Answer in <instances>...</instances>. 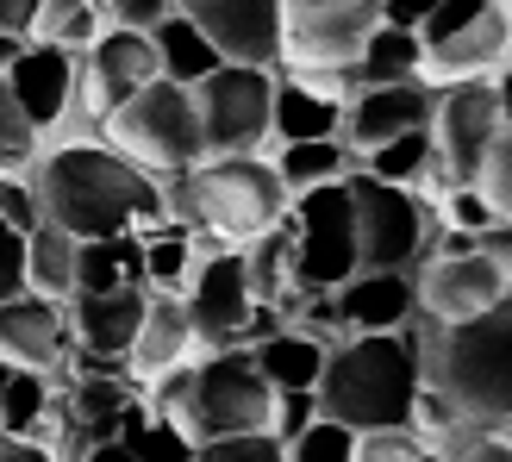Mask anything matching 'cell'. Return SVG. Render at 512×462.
Masks as SVG:
<instances>
[{"label":"cell","mask_w":512,"mask_h":462,"mask_svg":"<svg viewBox=\"0 0 512 462\" xmlns=\"http://www.w3.org/2000/svg\"><path fill=\"white\" fill-rule=\"evenodd\" d=\"M163 19H175V0H113V13L107 25H119V32H157Z\"/></svg>","instance_id":"cell-41"},{"label":"cell","mask_w":512,"mask_h":462,"mask_svg":"<svg viewBox=\"0 0 512 462\" xmlns=\"http://www.w3.org/2000/svg\"><path fill=\"white\" fill-rule=\"evenodd\" d=\"M475 13H488V0H438V7H431L425 19H419V50H431V44H444L450 32H463V25L475 19Z\"/></svg>","instance_id":"cell-39"},{"label":"cell","mask_w":512,"mask_h":462,"mask_svg":"<svg viewBox=\"0 0 512 462\" xmlns=\"http://www.w3.org/2000/svg\"><path fill=\"white\" fill-rule=\"evenodd\" d=\"M506 132L494 75L481 82H456V88H431V150L450 175V188H475L481 169H488V150Z\"/></svg>","instance_id":"cell-8"},{"label":"cell","mask_w":512,"mask_h":462,"mask_svg":"<svg viewBox=\"0 0 512 462\" xmlns=\"http://www.w3.org/2000/svg\"><path fill=\"white\" fill-rule=\"evenodd\" d=\"M200 38L219 50L232 69H269L281 57V0H175Z\"/></svg>","instance_id":"cell-12"},{"label":"cell","mask_w":512,"mask_h":462,"mask_svg":"<svg viewBox=\"0 0 512 462\" xmlns=\"http://www.w3.org/2000/svg\"><path fill=\"white\" fill-rule=\"evenodd\" d=\"M7 375H13V369H7V363H0V381H7Z\"/></svg>","instance_id":"cell-51"},{"label":"cell","mask_w":512,"mask_h":462,"mask_svg":"<svg viewBox=\"0 0 512 462\" xmlns=\"http://www.w3.org/2000/svg\"><path fill=\"white\" fill-rule=\"evenodd\" d=\"M194 462H288L269 431H238V438H213V444H194Z\"/></svg>","instance_id":"cell-36"},{"label":"cell","mask_w":512,"mask_h":462,"mask_svg":"<svg viewBox=\"0 0 512 462\" xmlns=\"http://www.w3.org/2000/svg\"><path fill=\"white\" fill-rule=\"evenodd\" d=\"M63 356H69V319L57 300H38V294L0 300V363L57 381Z\"/></svg>","instance_id":"cell-15"},{"label":"cell","mask_w":512,"mask_h":462,"mask_svg":"<svg viewBox=\"0 0 512 462\" xmlns=\"http://www.w3.org/2000/svg\"><path fill=\"white\" fill-rule=\"evenodd\" d=\"M350 194V219H356V275H381V269H413L425 250V207L406 188L369 182L363 169L344 175Z\"/></svg>","instance_id":"cell-10"},{"label":"cell","mask_w":512,"mask_h":462,"mask_svg":"<svg viewBox=\"0 0 512 462\" xmlns=\"http://www.w3.org/2000/svg\"><path fill=\"white\" fill-rule=\"evenodd\" d=\"M194 363V331H188V313L175 294H150L144 300V319H138V338L125 350V375L132 381H157L169 369Z\"/></svg>","instance_id":"cell-21"},{"label":"cell","mask_w":512,"mask_h":462,"mask_svg":"<svg viewBox=\"0 0 512 462\" xmlns=\"http://www.w3.org/2000/svg\"><path fill=\"white\" fill-rule=\"evenodd\" d=\"M313 419H319V400H313V394H269V425H263V431H269L281 450H288Z\"/></svg>","instance_id":"cell-38"},{"label":"cell","mask_w":512,"mask_h":462,"mask_svg":"<svg viewBox=\"0 0 512 462\" xmlns=\"http://www.w3.org/2000/svg\"><path fill=\"white\" fill-rule=\"evenodd\" d=\"M350 462H444V456L431 450V444L419 438V431L394 425V431H356Z\"/></svg>","instance_id":"cell-33"},{"label":"cell","mask_w":512,"mask_h":462,"mask_svg":"<svg viewBox=\"0 0 512 462\" xmlns=\"http://www.w3.org/2000/svg\"><path fill=\"white\" fill-rule=\"evenodd\" d=\"M406 132H431V88L425 82L363 88L344 107V125H338V138L356 150V157H369V150H381L388 138H406Z\"/></svg>","instance_id":"cell-17"},{"label":"cell","mask_w":512,"mask_h":462,"mask_svg":"<svg viewBox=\"0 0 512 462\" xmlns=\"http://www.w3.org/2000/svg\"><path fill=\"white\" fill-rule=\"evenodd\" d=\"M25 188L38 200V219L69 231L75 244L125 238L163 219V188L107 144H57L38 150V163L25 169Z\"/></svg>","instance_id":"cell-1"},{"label":"cell","mask_w":512,"mask_h":462,"mask_svg":"<svg viewBox=\"0 0 512 462\" xmlns=\"http://www.w3.org/2000/svg\"><path fill=\"white\" fill-rule=\"evenodd\" d=\"M38 163V132L25 125V113L13 107L7 82H0V175H25Z\"/></svg>","instance_id":"cell-34"},{"label":"cell","mask_w":512,"mask_h":462,"mask_svg":"<svg viewBox=\"0 0 512 462\" xmlns=\"http://www.w3.org/2000/svg\"><path fill=\"white\" fill-rule=\"evenodd\" d=\"M0 82H7L13 107L25 113V125H32L38 144H44V132L63 119L69 94H75V50H57V44H25L19 57H13V69L0 75Z\"/></svg>","instance_id":"cell-18"},{"label":"cell","mask_w":512,"mask_h":462,"mask_svg":"<svg viewBox=\"0 0 512 462\" xmlns=\"http://www.w3.org/2000/svg\"><path fill=\"white\" fill-rule=\"evenodd\" d=\"M475 256H488V263L500 269V281L512 288V219H500V225H488L475 238Z\"/></svg>","instance_id":"cell-45"},{"label":"cell","mask_w":512,"mask_h":462,"mask_svg":"<svg viewBox=\"0 0 512 462\" xmlns=\"http://www.w3.org/2000/svg\"><path fill=\"white\" fill-rule=\"evenodd\" d=\"M356 169H363L369 182H388V188H406V194H413V188L425 182V169H431V132L388 138L381 150H369V157H356Z\"/></svg>","instance_id":"cell-31"},{"label":"cell","mask_w":512,"mask_h":462,"mask_svg":"<svg viewBox=\"0 0 512 462\" xmlns=\"http://www.w3.org/2000/svg\"><path fill=\"white\" fill-rule=\"evenodd\" d=\"M182 313L194 331V356H213V350H238V331L250 319V281H244V256L238 250H194V269L182 281Z\"/></svg>","instance_id":"cell-11"},{"label":"cell","mask_w":512,"mask_h":462,"mask_svg":"<svg viewBox=\"0 0 512 462\" xmlns=\"http://www.w3.org/2000/svg\"><path fill=\"white\" fill-rule=\"evenodd\" d=\"M512 57V25L488 0V13H475L463 32H450L444 44H431L419 57V82L425 88H456V82H481Z\"/></svg>","instance_id":"cell-16"},{"label":"cell","mask_w":512,"mask_h":462,"mask_svg":"<svg viewBox=\"0 0 512 462\" xmlns=\"http://www.w3.org/2000/svg\"><path fill=\"white\" fill-rule=\"evenodd\" d=\"M138 250H144V281H150V294H182V281H188V269H194V238H188V231L169 225V219H157V225L138 231Z\"/></svg>","instance_id":"cell-30"},{"label":"cell","mask_w":512,"mask_h":462,"mask_svg":"<svg viewBox=\"0 0 512 462\" xmlns=\"http://www.w3.org/2000/svg\"><path fill=\"white\" fill-rule=\"evenodd\" d=\"M269 169L275 182L294 194H313V188H331L344 182V175H356V150L344 138H325V144H269Z\"/></svg>","instance_id":"cell-23"},{"label":"cell","mask_w":512,"mask_h":462,"mask_svg":"<svg viewBox=\"0 0 512 462\" xmlns=\"http://www.w3.org/2000/svg\"><path fill=\"white\" fill-rule=\"evenodd\" d=\"M32 19H38V0H0V32L7 38H32Z\"/></svg>","instance_id":"cell-46"},{"label":"cell","mask_w":512,"mask_h":462,"mask_svg":"<svg viewBox=\"0 0 512 462\" xmlns=\"http://www.w3.org/2000/svg\"><path fill=\"white\" fill-rule=\"evenodd\" d=\"M475 188L494 200V213H500V219H512V125L500 132V144L488 150V169H481V182H475Z\"/></svg>","instance_id":"cell-40"},{"label":"cell","mask_w":512,"mask_h":462,"mask_svg":"<svg viewBox=\"0 0 512 462\" xmlns=\"http://www.w3.org/2000/svg\"><path fill=\"white\" fill-rule=\"evenodd\" d=\"M444 462H512V438H488V431H456V444L444 450Z\"/></svg>","instance_id":"cell-43"},{"label":"cell","mask_w":512,"mask_h":462,"mask_svg":"<svg viewBox=\"0 0 512 462\" xmlns=\"http://www.w3.org/2000/svg\"><path fill=\"white\" fill-rule=\"evenodd\" d=\"M100 144L125 157L132 169H144L150 182H169V175L200 169V125H194V100L175 82H150L138 88L125 107H113L100 119Z\"/></svg>","instance_id":"cell-5"},{"label":"cell","mask_w":512,"mask_h":462,"mask_svg":"<svg viewBox=\"0 0 512 462\" xmlns=\"http://www.w3.org/2000/svg\"><path fill=\"white\" fill-rule=\"evenodd\" d=\"M163 188V219L182 225L188 238L207 231L225 250H244L250 238L281 225L288 213V188L275 182L269 157H225V163H200L188 175H169Z\"/></svg>","instance_id":"cell-3"},{"label":"cell","mask_w":512,"mask_h":462,"mask_svg":"<svg viewBox=\"0 0 512 462\" xmlns=\"http://www.w3.org/2000/svg\"><path fill=\"white\" fill-rule=\"evenodd\" d=\"M406 338L419 350V381L450 406L456 425H512V294L469 325H438L413 313Z\"/></svg>","instance_id":"cell-2"},{"label":"cell","mask_w":512,"mask_h":462,"mask_svg":"<svg viewBox=\"0 0 512 462\" xmlns=\"http://www.w3.org/2000/svg\"><path fill=\"white\" fill-rule=\"evenodd\" d=\"M144 300H150V288L69 294V300H63L69 344H75V350H94V356H113V363H125V350H132V338H138V319H144Z\"/></svg>","instance_id":"cell-19"},{"label":"cell","mask_w":512,"mask_h":462,"mask_svg":"<svg viewBox=\"0 0 512 462\" xmlns=\"http://www.w3.org/2000/svg\"><path fill=\"white\" fill-rule=\"evenodd\" d=\"M344 125V107H331V100L294 88L288 75H275V94H269V144H325L338 138Z\"/></svg>","instance_id":"cell-22"},{"label":"cell","mask_w":512,"mask_h":462,"mask_svg":"<svg viewBox=\"0 0 512 462\" xmlns=\"http://www.w3.org/2000/svg\"><path fill=\"white\" fill-rule=\"evenodd\" d=\"M0 462H50V456H44V444L13 438V431H0Z\"/></svg>","instance_id":"cell-48"},{"label":"cell","mask_w":512,"mask_h":462,"mask_svg":"<svg viewBox=\"0 0 512 462\" xmlns=\"http://www.w3.org/2000/svg\"><path fill=\"white\" fill-rule=\"evenodd\" d=\"M269 69H213L207 82H194V125H200V163L225 157H269Z\"/></svg>","instance_id":"cell-6"},{"label":"cell","mask_w":512,"mask_h":462,"mask_svg":"<svg viewBox=\"0 0 512 462\" xmlns=\"http://www.w3.org/2000/svg\"><path fill=\"white\" fill-rule=\"evenodd\" d=\"M113 444H119L125 456H132V462H194V444H188V438H182V431H175L169 419L150 413L144 394H138V400L119 413V438H113Z\"/></svg>","instance_id":"cell-29"},{"label":"cell","mask_w":512,"mask_h":462,"mask_svg":"<svg viewBox=\"0 0 512 462\" xmlns=\"http://www.w3.org/2000/svg\"><path fill=\"white\" fill-rule=\"evenodd\" d=\"M375 7H381V19H388V25H406V32H419V19L438 7V0H375Z\"/></svg>","instance_id":"cell-47"},{"label":"cell","mask_w":512,"mask_h":462,"mask_svg":"<svg viewBox=\"0 0 512 462\" xmlns=\"http://www.w3.org/2000/svg\"><path fill=\"white\" fill-rule=\"evenodd\" d=\"M350 450H356V431H350V425L313 419V425H306L300 438L288 444V462H350Z\"/></svg>","instance_id":"cell-35"},{"label":"cell","mask_w":512,"mask_h":462,"mask_svg":"<svg viewBox=\"0 0 512 462\" xmlns=\"http://www.w3.org/2000/svg\"><path fill=\"white\" fill-rule=\"evenodd\" d=\"M157 82V44L144 32H119L107 25L82 57H75V107H82L94 125L107 119L113 107H125L138 88Z\"/></svg>","instance_id":"cell-13"},{"label":"cell","mask_w":512,"mask_h":462,"mask_svg":"<svg viewBox=\"0 0 512 462\" xmlns=\"http://www.w3.org/2000/svg\"><path fill=\"white\" fill-rule=\"evenodd\" d=\"M419 313L413 269H381V275H350L338 288V319L350 338H381V331H406Z\"/></svg>","instance_id":"cell-20"},{"label":"cell","mask_w":512,"mask_h":462,"mask_svg":"<svg viewBox=\"0 0 512 462\" xmlns=\"http://www.w3.org/2000/svg\"><path fill=\"white\" fill-rule=\"evenodd\" d=\"M413 288H419V313L438 319V325H469L512 294L488 256H438V263H419Z\"/></svg>","instance_id":"cell-14"},{"label":"cell","mask_w":512,"mask_h":462,"mask_svg":"<svg viewBox=\"0 0 512 462\" xmlns=\"http://www.w3.org/2000/svg\"><path fill=\"white\" fill-rule=\"evenodd\" d=\"M294 219V281L288 288L306 294H338L344 281L356 275V219H350V194L344 182L294 194L288 200Z\"/></svg>","instance_id":"cell-7"},{"label":"cell","mask_w":512,"mask_h":462,"mask_svg":"<svg viewBox=\"0 0 512 462\" xmlns=\"http://www.w3.org/2000/svg\"><path fill=\"white\" fill-rule=\"evenodd\" d=\"M75 250H82V244H75L69 231L38 219V231H25V294L63 306L75 294Z\"/></svg>","instance_id":"cell-26"},{"label":"cell","mask_w":512,"mask_h":462,"mask_svg":"<svg viewBox=\"0 0 512 462\" xmlns=\"http://www.w3.org/2000/svg\"><path fill=\"white\" fill-rule=\"evenodd\" d=\"M381 25L375 0H319V7H281V75L306 69H356L369 32Z\"/></svg>","instance_id":"cell-9"},{"label":"cell","mask_w":512,"mask_h":462,"mask_svg":"<svg viewBox=\"0 0 512 462\" xmlns=\"http://www.w3.org/2000/svg\"><path fill=\"white\" fill-rule=\"evenodd\" d=\"M44 400H50V375H25V369H13L7 381H0V431L25 438V431L38 425Z\"/></svg>","instance_id":"cell-32"},{"label":"cell","mask_w":512,"mask_h":462,"mask_svg":"<svg viewBox=\"0 0 512 462\" xmlns=\"http://www.w3.org/2000/svg\"><path fill=\"white\" fill-rule=\"evenodd\" d=\"M113 288H150V281H144L138 231H125V238H100V244L75 250V294H113Z\"/></svg>","instance_id":"cell-25"},{"label":"cell","mask_w":512,"mask_h":462,"mask_svg":"<svg viewBox=\"0 0 512 462\" xmlns=\"http://www.w3.org/2000/svg\"><path fill=\"white\" fill-rule=\"evenodd\" d=\"M25 294V238L0 219V300Z\"/></svg>","instance_id":"cell-44"},{"label":"cell","mask_w":512,"mask_h":462,"mask_svg":"<svg viewBox=\"0 0 512 462\" xmlns=\"http://www.w3.org/2000/svg\"><path fill=\"white\" fill-rule=\"evenodd\" d=\"M325 356H331L325 344H313V338H300V331L281 325L275 338H263L250 350V363H256V375L269 381V394H313Z\"/></svg>","instance_id":"cell-24"},{"label":"cell","mask_w":512,"mask_h":462,"mask_svg":"<svg viewBox=\"0 0 512 462\" xmlns=\"http://www.w3.org/2000/svg\"><path fill=\"white\" fill-rule=\"evenodd\" d=\"M419 350L406 331H381V338H350L325 356L319 369V419H338L350 431H394L413 419L419 400Z\"/></svg>","instance_id":"cell-4"},{"label":"cell","mask_w":512,"mask_h":462,"mask_svg":"<svg viewBox=\"0 0 512 462\" xmlns=\"http://www.w3.org/2000/svg\"><path fill=\"white\" fill-rule=\"evenodd\" d=\"M0 219H7L19 238L38 231V200H32V188H25V175H0Z\"/></svg>","instance_id":"cell-42"},{"label":"cell","mask_w":512,"mask_h":462,"mask_svg":"<svg viewBox=\"0 0 512 462\" xmlns=\"http://www.w3.org/2000/svg\"><path fill=\"white\" fill-rule=\"evenodd\" d=\"M419 38L406 32V25H388L381 19L369 44H363V57H356V82L363 88H388V82H419Z\"/></svg>","instance_id":"cell-28"},{"label":"cell","mask_w":512,"mask_h":462,"mask_svg":"<svg viewBox=\"0 0 512 462\" xmlns=\"http://www.w3.org/2000/svg\"><path fill=\"white\" fill-rule=\"evenodd\" d=\"M150 44H157V75H163V82H175V88H194V82H207L213 69H225V63H219V50L200 38L182 13L163 19L157 32H150Z\"/></svg>","instance_id":"cell-27"},{"label":"cell","mask_w":512,"mask_h":462,"mask_svg":"<svg viewBox=\"0 0 512 462\" xmlns=\"http://www.w3.org/2000/svg\"><path fill=\"white\" fill-rule=\"evenodd\" d=\"M82 462H132V456H125V450H119V444H94V450H88V456H82Z\"/></svg>","instance_id":"cell-49"},{"label":"cell","mask_w":512,"mask_h":462,"mask_svg":"<svg viewBox=\"0 0 512 462\" xmlns=\"http://www.w3.org/2000/svg\"><path fill=\"white\" fill-rule=\"evenodd\" d=\"M438 219H444L450 231H469V238H481V231H488V225H500L494 200L481 194V188H450V194L438 200Z\"/></svg>","instance_id":"cell-37"},{"label":"cell","mask_w":512,"mask_h":462,"mask_svg":"<svg viewBox=\"0 0 512 462\" xmlns=\"http://www.w3.org/2000/svg\"><path fill=\"white\" fill-rule=\"evenodd\" d=\"M281 7H319V0H281Z\"/></svg>","instance_id":"cell-50"}]
</instances>
